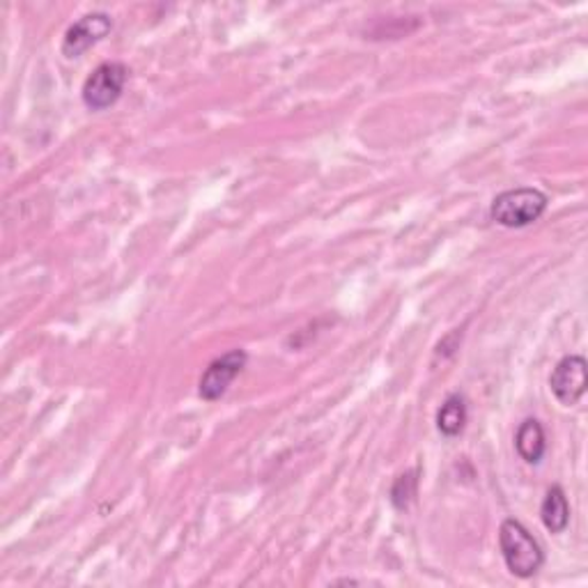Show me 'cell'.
<instances>
[{
  "label": "cell",
  "instance_id": "obj_1",
  "mask_svg": "<svg viewBox=\"0 0 588 588\" xmlns=\"http://www.w3.org/2000/svg\"><path fill=\"white\" fill-rule=\"evenodd\" d=\"M499 548H501L503 561H506L509 571L515 577L529 579L542 568L544 554L540 550L538 540L517 519H506L501 524Z\"/></svg>",
  "mask_w": 588,
  "mask_h": 588
},
{
  "label": "cell",
  "instance_id": "obj_7",
  "mask_svg": "<svg viewBox=\"0 0 588 588\" xmlns=\"http://www.w3.org/2000/svg\"><path fill=\"white\" fill-rule=\"evenodd\" d=\"M540 519L544 524V529L552 534H561L568 529L571 522V506H568V497H565L563 488L554 486L544 494V501L540 506Z\"/></svg>",
  "mask_w": 588,
  "mask_h": 588
},
{
  "label": "cell",
  "instance_id": "obj_2",
  "mask_svg": "<svg viewBox=\"0 0 588 588\" xmlns=\"http://www.w3.org/2000/svg\"><path fill=\"white\" fill-rule=\"evenodd\" d=\"M548 205L550 198L544 196L540 188L534 186L509 188V192L499 194L492 200L490 217L494 223L503 228H527L544 215Z\"/></svg>",
  "mask_w": 588,
  "mask_h": 588
},
{
  "label": "cell",
  "instance_id": "obj_3",
  "mask_svg": "<svg viewBox=\"0 0 588 588\" xmlns=\"http://www.w3.org/2000/svg\"><path fill=\"white\" fill-rule=\"evenodd\" d=\"M130 70L122 62H101V65L83 83V103L90 111H103L120 99Z\"/></svg>",
  "mask_w": 588,
  "mask_h": 588
},
{
  "label": "cell",
  "instance_id": "obj_8",
  "mask_svg": "<svg viewBox=\"0 0 588 588\" xmlns=\"http://www.w3.org/2000/svg\"><path fill=\"white\" fill-rule=\"evenodd\" d=\"M515 449L522 455V460H527L529 465H538L542 460L544 451H548V439H544V430L536 418H527V421L517 428Z\"/></svg>",
  "mask_w": 588,
  "mask_h": 588
},
{
  "label": "cell",
  "instance_id": "obj_5",
  "mask_svg": "<svg viewBox=\"0 0 588 588\" xmlns=\"http://www.w3.org/2000/svg\"><path fill=\"white\" fill-rule=\"evenodd\" d=\"M113 28V21L107 12H93L78 19L76 24H72L62 39V56L68 58H78L93 49L97 41L107 37Z\"/></svg>",
  "mask_w": 588,
  "mask_h": 588
},
{
  "label": "cell",
  "instance_id": "obj_10",
  "mask_svg": "<svg viewBox=\"0 0 588 588\" xmlns=\"http://www.w3.org/2000/svg\"><path fill=\"white\" fill-rule=\"evenodd\" d=\"M416 497V471H407L403 476H397L391 490V501L397 511H405L412 499Z\"/></svg>",
  "mask_w": 588,
  "mask_h": 588
},
{
  "label": "cell",
  "instance_id": "obj_9",
  "mask_svg": "<svg viewBox=\"0 0 588 588\" xmlns=\"http://www.w3.org/2000/svg\"><path fill=\"white\" fill-rule=\"evenodd\" d=\"M465 426H467V403L460 393H453L446 397L444 405H441V409L437 412V428L441 434L453 439L462 434Z\"/></svg>",
  "mask_w": 588,
  "mask_h": 588
},
{
  "label": "cell",
  "instance_id": "obj_6",
  "mask_svg": "<svg viewBox=\"0 0 588 588\" xmlns=\"http://www.w3.org/2000/svg\"><path fill=\"white\" fill-rule=\"evenodd\" d=\"M552 393L556 395V401L565 407H573L581 401V395L586 393V359L579 354L563 356L556 364L550 377Z\"/></svg>",
  "mask_w": 588,
  "mask_h": 588
},
{
  "label": "cell",
  "instance_id": "obj_4",
  "mask_svg": "<svg viewBox=\"0 0 588 588\" xmlns=\"http://www.w3.org/2000/svg\"><path fill=\"white\" fill-rule=\"evenodd\" d=\"M246 364H248V354L244 350H230L228 354L219 356V359H215L203 372L200 384H198V395L207 403L219 401V397L225 395L230 384L237 380V375L246 368Z\"/></svg>",
  "mask_w": 588,
  "mask_h": 588
}]
</instances>
